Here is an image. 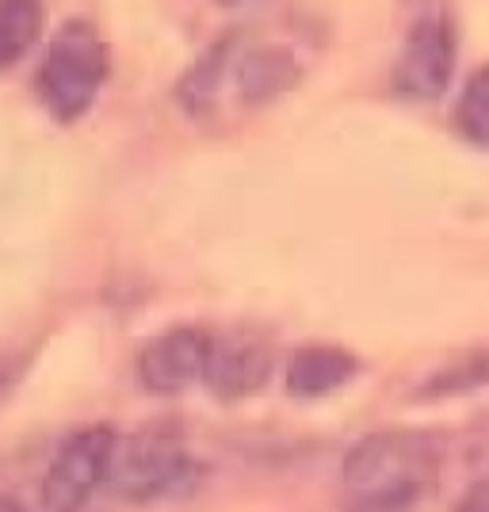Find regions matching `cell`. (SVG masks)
<instances>
[{"mask_svg": "<svg viewBox=\"0 0 489 512\" xmlns=\"http://www.w3.org/2000/svg\"><path fill=\"white\" fill-rule=\"evenodd\" d=\"M440 474V444L428 432L386 428L344 455V493L352 512H417Z\"/></svg>", "mask_w": 489, "mask_h": 512, "instance_id": "1", "label": "cell"}, {"mask_svg": "<svg viewBox=\"0 0 489 512\" xmlns=\"http://www.w3.org/2000/svg\"><path fill=\"white\" fill-rule=\"evenodd\" d=\"M107 81V43L92 20H69L46 43L39 96L58 123L85 119Z\"/></svg>", "mask_w": 489, "mask_h": 512, "instance_id": "2", "label": "cell"}, {"mask_svg": "<svg viewBox=\"0 0 489 512\" xmlns=\"http://www.w3.org/2000/svg\"><path fill=\"white\" fill-rule=\"evenodd\" d=\"M199 482V463L176 436L165 432H138L115 440L107 490L134 505H153L188 493Z\"/></svg>", "mask_w": 489, "mask_h": 512, "instance_id": "3", "label": "cell"}, {"mask_svg": "<svg viewBox=\"0 0 489 512\" xmlns=\"http://www.w3.org/2000/svg\"><path fill=\"white\" fill-rule=\"evenodd\" d=\"M115 432L107 425H88L65 436L54 451L43 478V512H85L88 501L107 486Z\"/></svg>", "mask_w": 489, "mask_h": 512, "instance_id": "4", "label": "cell"}, {"mask_svg": "<svg viewBox=\"0 0 489 512\" xmlns=\"http://www.w3.org/2000/svg\"><path fill=\"white\" fill-rule=\"evenodd\" d=\"M455 27L444 12H428L413 20L405 35L398 62L390 73V85L402 100H440L455 73Z\"/></svg>", "mask_w": 489, "mask_h": 512, "instance_id": "5", "label": "cell"}, {"mask_svg": "<svg viewBox=\"0 0 489 512\" xmlns=\"http://www.w3.org/2000/svg\"><path fill=\"white\" fill-rule=\"evenodd\" d=\"M211 356V333L192 329V325H176L157 333L153 341L142 344L138 352V383L149 394H180L188 386L203 383Z\"/></svg>", "mask_w": 489, "mask_h": 512, "instance_id": "6", "label": "cell"}, {"mask_svg": "<svg viewBox=\"0 0 489 512\" xmlns=\"http://www.w3.org/2000/svg\"><path fill=\"white\" fill-rule=\"evenodd\" d=\"M272 375V352L249 337H211V356L203 371V386L222 402L245 398L268 383Z\"/></svg>", "mask_w": 489, "mask_h": 512, "instance_id": "7", "label": "cell"}, {"mask_svg": "<svg viewBox=\"0 0 489 512\" xmlns=\"http://www.w3.org/2000/svg\"><path fill=\"white\" fill-rule=\"evenodd\" d=\"M360 363L348 348L337 344H302L291 352L287 363V394H295L302 402H318L329 398L356 379Z\"/></svg>", "mask_w": 489, "mask_h": 512, "instance_id": "8", "label": "cell"}, {"mask_svg": "<svg viewBox=\"0 0 489 512\" xmlns=\"http://www.w3.org/2000/svg\"><path fill=\"white\" fill-rule=\"evenodd\" d=\"M298 81V62L283 46H253L234 65L237 96L245 104H268Z\"/></svg>", "mask_w": 489, "mask_h": 512, "instance_id": "9", "label": "cell"}, {"mask_svg": "<svg viewBox=\"0 0 489 512\" xmlns=\"http://www.w3.org/2000/svg\"><path fill=\"white\" fill-rule=\"evenodd\" d=\"M43 35V8L31 0L0 4V69H12Z\"/></svg>", "mask_w": 489, "mask_h": 512, "instance_id": "10", "label": "cell"}, {"mask_svg": "<svg viewBox=\"0 0 489 512\" xmlns=\"http://www.w3.org/2000/svg\"><path fill=\"white\" fill-rule=\"evenodd\" d=\"M455 130L470 146L489 150V65H482L463 88V96L455 104Z\"/></svg>", "mask_w": 489, "mask_h": 512, "instance_id": "11", "label": "cell"}, {"mask_svg": "<svg viewBox=\"0 0 489 512\" xmlns=\"http://www.w3.org/2000/svg\"><path fill=\"white\" fill-rule=\"evenodd\" d=\"M455 512H489V474L467 486V493L455 501Z\"/></svg>", "mask_w": 489, "mask_h": 512, "instance_id": "12", "label": "cell"}, {"mask_svg": "<svg viewBox=\"0 0 489 512\" xmlns=\"http://www.w3.org/2000/svg\"><path fill=\"white\" fill-rule=\"evenodd\" d=\"M0 512H23V509L12 501V497H0Z\"/></svg>", "mask_w": 489, "mask_h": 512, "instance_id": "13", "label": "cell"}]
</instances>
